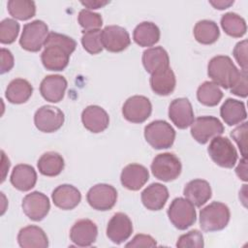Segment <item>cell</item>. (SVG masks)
Wrapping results in <instances>:
<instances>
[{"label": "cell", "instance_id": "6da1fadb", "mask_svg": "<svg viewBox=\"0 0 248 248\" xmlns=\"http://www.w3.org/2000/svg\"><path fill=\"white\" fill-rule=\"evenodd\" d=\"M77 46L76 41L64 34L49 32L41 54L44 67L49 71H62L69 63L71 54Z\"/></svg>", "mask_w": 248, "mask_h": 248}, {"label": "cell", "instance_id": "7a4b0ae2", "mask_svg": "<svg viewBox=\"0 0 248 248\" xmlns=\"http://www.w3.org/2000/svg\"><path fill=\"white\" fill-rule=\"evenodd\" d=\"M240 71L231 57L217 55L212 57L207 65V75L217 85L225 89L231 88L236 81Z\"/></svg>", "mask_w": 248, "mask_h": 248}, {"label": "cell", "instance_id": "3957f363", "mask_svg": "<svg viewBox=\"0 0 248 248\" xmlns=\"http://www.w3.org/2000/svg\"><path fill=\"white\" fill-rule=\"evenodd\" d=\"M230 208L223 202H212L200 211V226L204 232L225 229L230 221Z\"/></svg>", "mask_w": 248, "mask_h": 248}, {"label": "cell", "instance_id": "277c9868", "mask_svg": "<svg viewBox=\"0 0 248 248\" xmlns=\"http://www.w3.org/2000/svg\"><path fill=\"white\" fill-rule=\"evenodd\" d=\"M145 140L155 149L170 148L175 140V131L165 120H154L144 127Z\"/></svg>", "mask_w": 248, "mask_h": 248}, {"label": "cell", "instance_id": "5b68a950", "mask_svg": "<svg viewBox=\"0 0 248 248\" xmlns=\"http://www.w3.org/2000/svg\"><path fill=\"white\" fill-rule=\"evenodd\" d=\"M207 152L212 161L222 168L232 169L237 161L236 149L227 137L213 138L207 147Z\"/></svg>", "mask_w": 248, "mask_h": 248}, {"label": "cell", "instance_id": "8992f818", "mask_svg": "<svg viewBox=\"0 0 248 248\" xmlns=\"http://www.w3.org/2000/svg\"><path fill=\"white\" fill-rule=\"evenodd\" d=\"M150 168L152 174L157 179L170 182L180 175L182 165L178 157L173 153L165 152L155 156Z\"/></svg>", "mask_w": 248, "mask_h": 248}, {"label": "cell", "instance_id": "52a82bcc", "mask_svg": "<svg viewBox=\"0 0 248 248\" xmlns=\"http://www.w3.org/2000/svg\"><path fill=\"white\" fill-rule=\"evenodd\" d=\"M168 216L170 223L178 230H186L191 227L197 219L194 204L187 199L175 198L168 209Z\"/></svg>", "mask_w": 248, "mask_h": 248}, {"label": "cell", "instance_id": "ba28073f", "mask_svg": "<svg viewBox=\"0 0 248 248\" xmlns=\"http://www.w3.org/2000/svg\"><path fill=\"white\" fill-rule=\"evenodd\" d=\"M48 36V27L46 22L35 19L23 26L19 39L20 46L31 52L39 51L46 41Z\"/></svg>", "mask_w": 248, "mask_h": 248}, {"label": "cell", "instance_id": "9c48e42d", "mask_svg": "<svg viewBox=\"0 0 248 248\" xmlns=\"http://www.w3.org/2000/svg\"><path fill=\"white\" fill-rule=\"evenodd\" d=\"M224 133L222 122L214 116H199L191 124V135L199 143L204 144L209 140Z\"/></svg>", "mask_w": 248, "mask_h": 248}, {"label": "cell", "instance_id": "30bf717a", "mask_svg": "<svg viewBox=\"0 0 248 248\" xmlns=\"http://www.w3.org/2000/svg\"><path fill=\"white\" fill-rule=\"evenodd\" d=\"M86 200L92 208L100 211H107L115 205L117 201V191L109 184L99 183L88 190Z\"/></svg>", "mask_w": 248, "mask_h": 248}, {"label": "cell", "instance_id": "8fae6325", "mask_svg": "<svg viewBox=\"0 0 248 248\" xmlns=\"http://www.w3.org/2000/svg\"><path fill=\"white\" fill-rule=\"evenodd\" d=\"M65 116L63 111L53 106L46 105L39 108L34 114L36 128L44 133H53L59 130L64 124Z\"/></svg>", "mask_w": 248, "mask_h": 248}, {"label": "cell", "instance_id": "7c38bea8", "mask_svg": "<svg viewBox=\"0 0 248 248\" xmlns=\"http://www.w3.org/2000/svg\"><path fill=\"white\" fill-rule=\"evenodd\" d=\"M152 105L145 96L135 95L128 98L123 107L122 114L126 120L132 123H142L151 114Z\"/></svg>", "mask_w": 248, "mask_h": 248}, {"label": "cell", "instance_id": "4fadbf2b", "mask_svg": "<svg viewBox=\"0 0 248 248\" xmlns=\"http://www.w3.org/2000/svg\"><path fill=\"white\" fill-rule=\"evenodd\" d=\"M21 207L29 219L41 221L47 215L50 209V202L46 195L39 191H34L23 198Z\"/></svg>", "mask_w": 248, "mask_h": 248}, {"label": "cell", "instance_id": "5bb4252c", "mask_svg": "<svg viewBox=\"0 0 248 248\" xmlns=\"http://www.w3.org/2000/svg\"><path fill=\"white\" fill-rule=\"evenodd\" d=\"M103 46L110 52H120L126 49L131 39L128 31L119 25H108L102 30Z\"/></svg>", "mask_w": 248, "mask_h": 248}, {"label": "cell", "instance_id": "9a60e30c", "mask_svg": "<svg viewBox=\"0 0 248 248\" xmlns=\"http://www.w3.org/2000/svg\"><path fill=\"white\" fill-rule=\"evenodd\" d=\"M133 232V224L127 214L117 212L112 215L107 226V236L115 243L121 244L127 240Z\"/></svg>", "mask_w": 248, "mask_h": 248}, {"label": "cell", "instance_id": "2e32d148", "mask_svg": "<svg viewBox=\"0 0 248 248\" xmlns=\"http://www.w3.org/2000/svg\"><path fill=\"white\" fill-rule=\"evenodd\" d=\"M97 225L90 219L77 221L70 230V239L74 244L80 247L92 245L97 238Z\"/></svg>", "mask_w": 248, "mask_h": 248}, {"label": "cell", "instance_id": "e0dca14e", "mask_svg": "<svg viewBox=\"0 0 248 248\" xmlns=\"http://www.w3.org/2000/svg\"><path fill=\"white\" fill-rule=\"evenodd\" d=\"M169 117L179 129H186L194 121V110L187 98H176L169 106Z\"/></svg>", "mask_w": 248, "mask_h": 248}, {"label": "cell", "instance_id": "ac0fdd59", "mask_svg": "<svg viewBox=\"0 0 248 248\" xmlns=\"http://www.w3.org/2000/svg\"><path fill=\"white\" fill-rule=\"evenodd\" d=\"M67 79L61 75H48L40 84V93L43 98L50 103L60 102L67 89Z\"/></svg>", "mask_w": 248, "mask_h": 248}, {"label": "cell", "instance_id": "d6986e66", "mask_svg": "<svg viewBox=\"0 0 248 248\" xmlns=\"http://www.w3.org/2000/svg\"><path fill=\"white\" fill-rule=\"evenodd\" d=\"M81 122L85 129L97 134L105 131L108 127L109 117L103 108L97 105H91L82 110Z\"/></svg>", "mask_w": 248, "mask_h": 248}, {"label": "cell", "instance_id": "ffe728a7", "mask_svg": "<svg viewBox=\"0 0 248 248\" xmlns=\"http://www.w3.org/2000/svg\"><path fill=\"white\" fill-rule=\"evenodd\" d=\"M148 178L149 172L147 169L137 163L127 165L120 174L121 184L131 191L140 190L147 182Z\"/></svg>", "mask_w": 248, "mask_h": 248}, {"label": "cell", "instance_id": "44dd1931", "mask_svg": "<svg viewBox=\"0 0 248 248\" xmlns=\"http://www.w3.org/2000/svg\"><path fill=\"white\" fill-rule=\"evenodd\" d=\"M51 199L55 206L63 210H71L80 202L81 194L71 184H61L52 191Z\"/></svg>", "mask_w": 248, "mask_h": 248}, {"label": "cell", "instance_id": "7402d4cb", "mask_svg": "<svg viewBox=\"0 0 248 248\" xmlns=\"http://www.w3.org/2000/svg\"><path fill=\"white\" fill-rule=\"evenodd\" d=\"M140 198L142 204L147 209L160 210L165 206L169 199V190L161 183H151L141 192Z\"/></svg>", "mask_w": 248, "mask_h": 248}, {"label": "cell", "instance_id": "603a6c76", "mask_svg": "<svg viewBox=\"0 0 248 248\" xmlns=\"http://www.w3.org/2000/svg\"><path fill=\"white\" fill-rule=\"evenodd\" d=\"M211 194L212 191L210 184L206 180L201 178L189 181L183 189V195L185 198L198 207H201L209 201Z\"/></svg>", "mask_w": 248, "mask_h": 248}, {"label": "cell", "instance_id": "cb8c5ba5", "mask_svg": "<svg viewBox=\"0 0 248 248\" xmlns=\"http://www.w3.org/2000/svg\"><path fill=\"white\" fill-rule=\"evenodd\" d=\"M10 181L16 189L26 192L36 185L37 172L30 165L18 164L13 169Z\"/></svg>", "mask_w": 248, "mask_h": 248}, {"label": "cell", "instance_id": "d4e9b609", "mask_svg": "<svg viewBox=\"0 0 248 248\" xmlns=\"http://www.w3.org/2000/svg\"><path fill=\"white\" fill-rule=\"evenodd\" d=\"M17 242L22 248H46L48 246L46 232L42 228L35 225L22 228L17 234Z\"/></svg>", "mask_w": 248, "mask_h": 248}, {"label": "cell", "instance_id": "484cf974", "mask_svg": "<svg viewBox=\"0 0 248 248\" xmlns=\"http://www.w3.org/2000/svg\"><path fill=\"white\" fill-rule=\"evenodd\" d=\"M141 60L145 71L151 75L170 67L169 54L162 46H154L145 49L142 53Z\"/></svg>", "mask_w": 248, "mask_h": 248}, {"label": "cell", "instance_id": "4316f807", "mask_svg": "<svg viewBox=\"0 0 248 248\" xmlns=\"http://www.w3.org/2000/svg\"><path fill=\"white\" fill-rule=\"evenodd\" d=\"M149 82L154 93L160 96H167L174 90L176 78L173 71L169 67L152 74Z\"/></svg>", "mask_w": 248, "mask_h": 248}, {"label": "cell", "instance_id": "83f0119b", "mask_svg": "<svg viewBox=\"0 0 248 248\" xmlns=\"http://www.w3.org/2000/svg\"><path fill=\"white\" fill-rule=\"evenodd\" d=\"M220 115L229 126L239 124L247 117L245 105L241 101L228 98L220 108Z\"/></svg>", "mask_w": 248, "mask_h": 248}, {"label": "cell", "instance_id": "f1b7e54d", "mask_svg": "<svg viewBox=\"0 0 248 248\" xmlns=\"http://www.w3.org/2000/svg\"><path fill=\"white\" fill-rule=\"evenodd\" d=\"M33 93V86L24 78H15L7 86L6 99L12 104H23L28 101Z\"/></svg>", "mask_w": 248, "mask_h": 248}, {"label": "cell", "instance_id": "f546056e", "mask_svg": "<svg viewBox=\"0 0 248 248\" xmlns=\"http://www.w3.org/2000/svg\"><path fill=\"white\" fill-rule=\"evenodd\" d=\"M133 39L140 46H152L160 39V29L151 21H142L134 29Z\"/></svg>", "mask_w": 248, "mask_h": 248}, {"label": "cell", "instance_id": "4dcf8cb0", "mask_svg": "<svg viewBox=\"0 0 248 248\" xmlns=\"http://www.w3.org/2000/svg\"><path fill=\"white\" fill-rule=\"evenodd\" d=\"M39 171L46 176H56L61 173L65 163L63 157L54 151L44 153L37 163Z\"/></svg>", "mask_w": 248, "mask_h": 248}, {"label": "cell", "instance_id": "1f68e13d", "mask_svg": "<svg viewBox=\"0 0 248 248\" xmlns=\"http://www.w3.org/2000/svg\"><path fill=\"white\" fill-rule=\"evenodd\" d=\"M193 34L197 42L202 45H211L215 43L219 36L220 30L217 23L209 19L199 20L193 29Z\"/></svg>", "mask_w": 248, "mask_h": 248}, {"label": "cell", "instance_id": "d6a6232c", "mask_svg": "<svg viewBox=\"0 0 248 248\" xmlns=\"http://www.w3.org/2000/svg\"><path fill=\"white\" fill-rule=\"evenodd\" d=\"M221 26L226 34L233 38H240L245 35L247 25L245 19L236 13L229 12L222 16Z\"/></svg>", "mask_w": 248, "mask_h": 248}, {"label": "cell", "instance_id": "836d02e7", "mask_svg": "<svg viewBox=\"0 0 248 248\" xmlns=\"http://www.w3.org/2000/svg\"><path fill=\"white\" fill-rule=\"evenodd\" d=\"M198 101L207 107L217 106L223 98V92L213 81L202 82L197 90Z\"/></svg>", "mask_w": 248, "mask_h": 248}, {"label": "cell", "instance_id": "e575fe53", "mask_svg": "<svg viewBox=\"0 0 248 248\" xmlns=\"http://www.w3.org/2000/svg\"><path fill=\"white\" fill-rule=\"evenodd\" d=\"M7 8L9 14L19 20H27L36 14V4L31 0H10Z\"/></svg>", "mask_w": 248, "mask_h": 248}, {"label": "cell", "instance_id": "d590c367", "mask_svg": "<svg viewBox=\"0 0 248 248\" xmlns=\"http://www.w3.org/2000/svg\"><path fill=\"white\" fill-rule=\"evenodd\" d=\"M81 45L83 48L90 54H97L101 52L104 48L102 43V30L94 29L83 31Z\"/></svg>", "mask_w": 248, "mask_h": 248}, {"label": "cell", "instance_id": "8d00e7d4", "mask_svg": "<svg viewBox=\"0 0 248 248\" xmlns=\"http://www.w3.org/2000/svg\"><path fill=\"white\" fill-rule=\"evenodd\" d=\"M19 32V23L14 18H5L0 22V42L12 44L16 41Z\"/></svg>", "mask_w": 248, "mask_h": 248}, {"label": "cell", "instance_id": "74e56055", "mask_svg": "<svg viewBox=\"0 0 248 248\" xmlns=\"http://www.w3.org/2000/svg\"><path fill=\"white\" fill-rule=\"evenodd\" d=\"M78 20L79 25L84 29V31L99 29L103 24L102 16L88 9H82L78 13Z\"/></svg>", "mask_w": 248, "mask_h": 248}, {"label": "cell", "instance_id": "f35d334b", "mask_svg": "<svg viewBox=\"0 0 248 248\" xmlns=\"http://www.w3.org/2000/svg\"><path fill=\"white\" fill-rule=\"evenodd\" d=\"M176 246L179 248H186V247L202 248L204 246L202 233L198 230H192L187 233H184L178 237Z\"/></svg>", "mask_w": 248, "mask_h": 248}, {"label": "cell", "instance_id": "ab89813d", "mask_svg": "<svg viewBox=\"0 0 248 248\" xmlns=\"http://www.w3.org/2000/svg\"><path fill=\"white\" fill-rule=\"evenodd\" d=\"M247 131L248 123L243 122L231 132V137L236 142L242 157H247Z\"/></svg>", "mask_w": 248, "mask_h": 248}, {"label": "cell", "instance_id": "60d3db41", "mask_svg": "<svg viewBox=\"0 0 248 248\" xmlns=\"http://www.w3.org/2000/svg\"><path fill=\"white\" fill-rule=\"evenodd\" d=\"M233 56L238 63V65L241 67L243 71H247L248 69V62H247V40H243L241 42H238L234 48H233Z\"/></svg>", "mask_w": 248, "mask_h": 248}, {"label": "cell", "instance_id": "b9f144b4", "mask_svg": "<svg viewBox=\"0 0 248 248\" xmlns=\"http://www.w3.org/2000/svg\"><path fill=\"white\" fill-rule=\"evenodd\" d=\"M248 82H247V71L241 70L239 76L234 84L230 88L231 92L238 97L246 98L248 95Z\"/></svg>", "mask_w": 248, "mask_h": 248}, {"label": "cell", "instance_id": "7bdbcfd3", "mask_svg": "<svg viewBox=\"0 0 248 248\" xmlns=\"http://www.w3.org/2000/svg\"><path fill=\"white\" fill-rule=\"evenodd\" d=\"M157 243L155 239L148 234H136L134 238L126 244V247H154Z\"/></svg>", "mask_w": 248, "mask_h": 248}, {"label": "cell", "instance_id": "ee69618b", "mask_svg": "<svg viewBox=\"0 0 248 248\" xmlns=\"http://www.w3.org/2000/svg\"><path fill=\"white\" fill-rule=\"evenodd\" d=\"M14 64H15V61H14V56L12 52L7 48L2 47L1 48V74H5L10 70H12V68L14 67Z\"/></svg>", "mask_w": 248, "mask_h": 248}, {"label": "cell", "instance_id": "f6af8a7d", "mask_svg": "<svg viewBox=\"0 0 248 248\" xmlns=\"http://www.w3.org/2000/svg\"><path fill=\"white\" fill-rule=\"evenodd\" d=\"M235 173L241 180L247 181L248 176H247V159H246V157H243L239 161V164L237 165V167L235 169Z\"/></svg>", "mask_w": 248, "mask_h": 248}, {"label": "cell", "instance_id": "bcb514c9", "mask_svg": "<svg viewBox=\"0 0 248 248\" xmlns=\"http://www.w3.org/2000/svg\"><path fill=\"white\" fill-rule=\"evenodd\" d=\"M84 7L88 8V10H94V9H100L104 6H106L107 4L109 3V1L106 0V1H103V0H85V1H81L80 2Z\"/></svg>", "mask_w": 248, "mask_h": 248}, {"label": "cell", "instance_id": "7dc6e473", "mask_svg": "<svg viewBox=\"0 0 248 248\" xmlns=\"http://www.w3.org/2000/svg\"><path fill=\"white\" fill-rule=\"evenodd\" d=\"M209 3L218 10H224L233 4L232 0H210Z\"/></svg>", "mask_w": 248, "mask_h": 248}, {"label": "cell", "instance_id": "c3c4849f", "mask_svg": "<svg viewBox=\"0 0 248 248\" xmlns=\"http://www.w3.org/2000/svg\"><path fill=\"white\" fill-rule=\"evenodd\" d=\"M1 153H2V170H3V175H2V180L1 181L3 182L4 179H5V176H6V172H7V170L10 168V161L6 157L4 151H2Z\"/></svg>", "mask_w": 248, "mask_h": 248}]
</instances>
